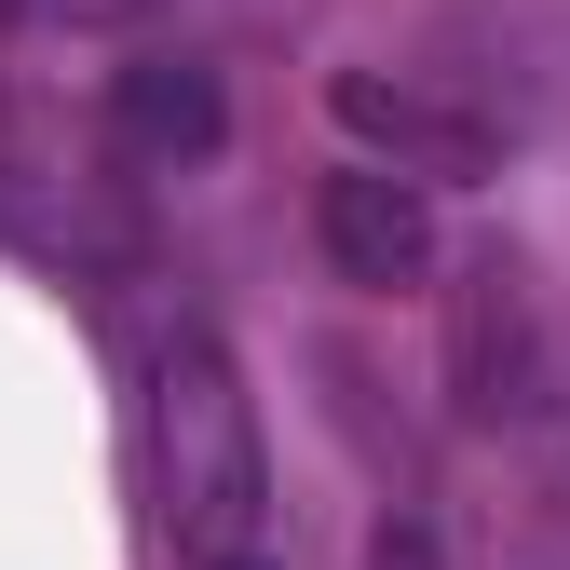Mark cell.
Masks as SVG:
<instances>
[{
    "mask_svg": "<svg viewBox=\"0 0 570 570\" xmlns=\"http://www.w3.org/2000/svg\"><path fill=\"white\" fill-rule=\"evenodd\" d=\"M530 543L570 570V421H557V435H530Z\"/></svg>",
    "mask_w": 570,
    "mask_h": 570,
    "instance_id": "cell-7",
    "label": "cell"
},
{
    "mask_svg": "<svg viewBox=\"0 0 570 570\" xmlns=\"http://www.w3.org/2000/svg\"><path fill=\"white\" fill-rule=\"evenodd\" d=\"M449 407L503 449L570 421V313L517 245H475L462 285H449Z\"/></svg>",
    "mask_w": 570,
    "mask_h": 570,
    "instance_id": "cell-2",
    "label": "cell"
},
{
    "mask_svg": "<svg viewBox=\"0 0 570 570\" xmlns=\"http://www.w3.org/2000/svg\"><path fill=\"white\" fill-rule=\"evenodd\" d=\"M109 122H122V150H136V164H204V150L232 136L218 68H190V55H136V68H122V96H109Z\"/></svg>",
    "mask_w": 570,
    "mask_h": 570,
    "instance_id": "cell-6",
    "label": "cell"
},
{
    "mask_svg": "<svg viewBox=\"0 0 570 570\" xmlns=\"http://www.w3.org/2000/svg\"><path fill=\"white\" fill-rule=\"evenodd\" d=\"M326 109H340V136L367 164H407V177H503V150H517V136L475 96H449L435 68H340Z\"/></svg>",
    "mask_w": 570,
    "mask_h": 570,
    "instance_id": "cell-4",
    "label": "cell"
},
{
    "mask_svg": "<svg viewBox=\"0 0 570 570\" xmlns=\"http://www.w3.org/2000/svg\"><path fill=\"white\" fill-rule=\"evenodd\" d=\"M407 68H435L449 96H475L517 136H570V0H421Z\"/></svg>",
    "mask_w": 570,
    "mask_h": 570,
    "instance_id": "cell-3",
    "label": "cell"
},
{
    "mask_svg": "<svg viewBox=\"0 0 570 570\" xmlns=\"http://www.w3.org/2000/svg\"><path fill=\"white\" fill-rule=\"evenodd\" d=\"M218 570H272V557H258V543H245V557H218Z\"/></svg>",
    "mask_w": 570,
    "mask_h": 570,
    "instance_id": "cell-8",
    "label": "cell"
},
{
    "mask_svg": "<svg viewBox=\"0 0 570 570\" xmlns=\"http://www.w3.org/2000/svg\"><path fill=\"white\" fill-rule=\"evenodd\" d=\"M150 475H164V530L190 570H218L272 517V449H258V394L232 367L218 326H177L150 353Z\"/></svg>",
    "mask_w": 570,
    "mask_h": 570,
    "instance_id": "cell-1",
    "label": "cell"
},
{
    "mask_svg": "<svg viewBox=\"0 0 570 570\" xmlns=\"http://www.w3.org/2000/svg\"><path fill=\"white\" fill-rule=\"evenodd\" d=\"M313 245H326L340 285H421V272H435V177H407V164H353V177H326Z\"/></svg>",
    "mask_w": 570,
    "mask_h": 570,
    "instance_id": "cell-5",
    "label": "cell"
}]
</instances>
